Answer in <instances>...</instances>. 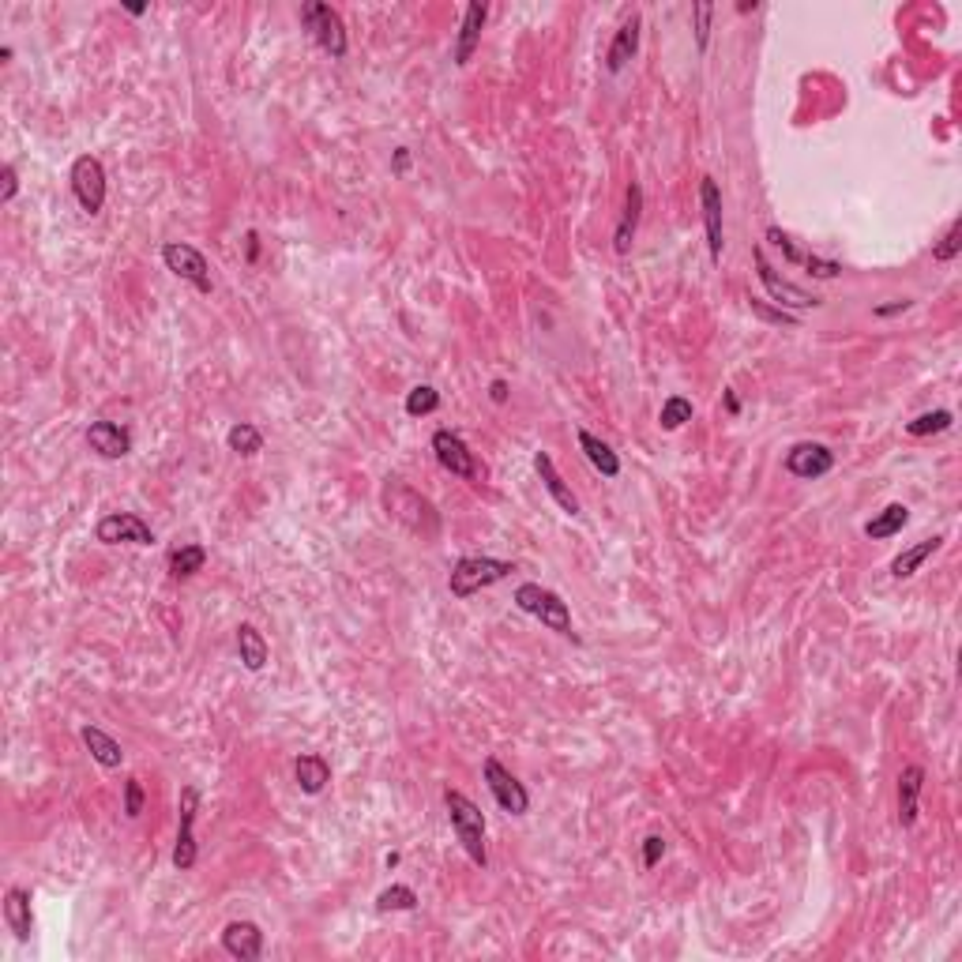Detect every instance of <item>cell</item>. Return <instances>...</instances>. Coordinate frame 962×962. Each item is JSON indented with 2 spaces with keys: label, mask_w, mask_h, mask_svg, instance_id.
<instances>
[{
  "label": "cell",
  "mask_w": 962,
  "mask_h": 962,
  "mask_svg": "<svg viewBox=\"0 0 962 962\" xmlns=\"http://www.w3.org/2000/svg\"><path fill=\"white\" fill-rule=\"evenodd\" d=\"M384 508L395 523H403L410 534H418L421 542H429L440 534V512L433 508V500L421 497L418 489H410L403 481H388L384 485Z\"/></svg>",
  "instance_id": "1"
},
{
  "label": "cell",
  "mask_w": 962,
  "mask_h": 962,
  "mask_svg": "<svg viewBox=\"0 0 962 962\" xmlns=\"http://www.w3.org/2000/svg\"><path fill=\"white\" fill-rule=\"evenodd\" d=\"M444 808H448L451 831H455L459 846L466 850V857L485 869L489 865V854H485V812L459 790H444Z\"/></svg>",
  "instance_id": "2"
},
{
  "label": "cell",
  "mask_w": 962,
  "mask_h": 962,
  "mask_svg": "<svg viewBox=\"0 0 962 962\" xmlns=\"http://www.w3.org/2000/svg\"><path fill=\"white\" fill-rule=\"evenodd\" d=\"M515 606L523 609V613H530L534 621H542L549 632H557V636L564 639H575L572 609H568V602L560 598L557 590L542 587V583H523V587H515Z\"/></svg>",
  "instance_id": "3"
},
{
  "label": "cell",
  "mask_w": 962,
  "mask_h": 962,
  "mask_svg": "<svg viewBox=\"0 0 962 962\" xmlns=\"http://www.w3.org/2000/svg\"><path fill=\"white\" fill-rule=\"evenodd\" d=\"M515 572L512 560H497V557H463L455 560V568L448 575V587L455 598H474L478 590L493 587L500 579H508Z\"/></svg>",
  "instance_id": "4"
},
{
  "label": "cell",
  "mask_w": 962,
  "mask_h": 962,
  "mask_svg": "<svg viewBox=\"0 0 962 962\" xmlns=\"http://www.w3.org/2000/svg\"><path fill=\"white\" fill-rule=\"evenodd\" d=\"M301 27L309 31V38L316 46L324 49L327 57H346V27H342V16L324 4V0H309L301 4Z\"/></svg>",
  "instance_id": "5"
},
{
  "label": "cell",
  "mask_w": 962,
  "mask_h": 962,
  "mask_svg": "<svg viewBox=\"0 0 962 962\" xmlns=\"http://www.w3.org/2000/svg\"><path fill=\"white\" fill-rule=\"evenodd\" d=\"M72 192H76L79 207L87 215H102V207H106V166H102V158L79 155L72 162Z\"/></svg>",
  "instance_id": "6"
},
{
  "label": "cell",
  "mask_w": 962,
  "mask_h": 962,
  "mask_svg": "<svg viewBox=\"0 0 962 962\" xmlns=\"http://www.w3.org/2000/svg\"><path fill=\"white\" fill-rule=\"evenodd\" d=\"M162 260H166V267H170L177 279L188 282V286H196L200 294H211V290H215V282H211V267H207L203 252L196 249V245H185V241H166V245H162Z\"/></svg>",
  "instance_id": "7"
},
{
  "label": "cell",
  "mask_w": 962,
  "mask_h": 962,
  "mask_svg": "<svg viewBox=\"0 0 962 962\" xmlns=\"http://www.w3.org/2000/svg\"><path fill=\"white\" fill-rule=\"evenodd\" d=\"M485 786H489V793L497 797V805L508 812V816H527V808H530V797H527V786L519 782V778L504 767L500 760H485Z\"/></svg>",
  "instance_id": "8"
},
{
  "label": "cell",
  "mask_w": 962,
  "mask_h": 962,
  "mask_svg": "<svg viewBox=\"0 0 962 962\" xmlns=\"http://www.w3.org/2000/svg\"><path fill=\"white\" fill-rule=\"evenodd\" d=\"M181 823H177V846H173V869L188 872L196 865V812H200V790L185 786L181 790Z\"/></svg>",
  "instance_id": "9"
},
{
  "label": "cell",
  "mask_w": 962,
  "mask_h": 962,
  "mask_svg": "<svg viewBox=\"0 0 962 962\" xmlns=\"http://www.w3.org/2000/svg\"><path fill=\"white\" fill-rule=\"evenodd\" d=\"M756 271H760V282H763V290H767V297L778 301V309L801 312V309H816V305H820V297L816 294H808V290H801V286H793V282L782 279L775 267L767 264L763 249H756Z\"/></svg>",
  "instance_id": "10"
},
{
  "label": "cell",
  "mask_w": 962,
  "mask_h": 962,
  "mask_svg": "<svg viewBox=\"0 0 962 962\" xmlns=\"http://www.w3.org/2000/svg\"><path fill=\"white\" fill-rule=\"evenodd\" d=\"M433 455H436V463L444 466L448 474H455V478H463V481L478 478V459H474V451L466 448V440L459 433H451V429H436V433H433Z\"/></svg>",
  "instance_id": "11"
},
{
  "label": "cell",
  "mask_w": 962,
  "mask_h": 962,
  "mask_svg": "<svg viewBox=\"0 0 962 962\" xmlns=\"http://www.w3.org/2000/svg\"><path fill=\"white\" fill-rule=\"evenodd\" d=\"M94 534H98V542H106V545H121V542L125 545H155V530L132 512H113V515H106V519H98Z\"/></svg>",
  "instance_id": "12"
},
{
  "label": "cell",
  "mask_w": 962,
  "mask_h": 962,
  "mask_svg": "<svg viewBox=\"0 0 962 962\" xmlns=\"http://www.w3.org/2000/svg\"><path fill=\"white\" fill-rule=\"evenodd\" d=\"M831 466H835V451L827 448V444H793L790 455H786V470H790L793 478H805V481H816L823 478V474H831Z\"/></svg>",
  "instance_id": "13"
},
{
  "label": "cell",
  "mask_w": 962,
  "mask_h": 962,
  "mask_svg": "<svg viewBox=\"0 0 962 962\" xmlns=\"http://www.w3.org/2000/svg\"><path fill=\"white\" fill-rule=\"evenodd\" d=\"M699 207H703V226H707V249H711V260L718 264L726 241H722V192H718L714 177L699 181Z\"/></svg>",
  "instance_id": "14"
},
{
  "label": "cell",
  "mask_w": 962,
  "mask_h": 962,
  "mask_svg": "<svg viewBox=\"0 0 962 962\" xmlns=\"http://www.w3.org/2000/svg\"><path fill=\"white\" fill-rule=\"evenodd\" d=\"M222 947L230 951L233 959L256 962L264 955V932H260L256 921H230V925L222 929Z\"/></svg>",
  "instance_id": "15"
},
{
  "label": "cell",
  "mask_w": 962,
  "mask_h": 962,
  "mask_svg": "<svg viewBox=\"0 0 962 962\" xmlns=\"http://www.w3.org/2000/svg\"><path fill=\"white\" fill-rule=\"evenodd\" d=\"M534 470H538V478H542L545 493L553 497V504H557L564 515H579V497H575L572 489H568V481L560 478V470L553 466V455L549 451H534Z\"/></svg>",
  "instance_id": "16"
},
{
  "label": "cell",
  "mask_w": 962,
  "mask_h": 962,
  "mask_svg": "<svg viewBox=\"0 0 962 962\" xmlns=\"http://www.w3.org/2000/svg\"><path fill=\"white\" fill-rule=\"evenodd\" d=\"M87 444H91V451H98L102 459H125L128 451H132V433H128L125 425H117V421H94L91 429H87Z\"/></svg>",
  "instance_id": "17"
},
{
  "label": "cell",
  "mask_w": 962,
  "mask_h": 962,
  "mask_svg": "<svg viewBox=\"0 0 962 962\" xmlns=\"http://www.w3.org/2000/svg\"><path fill=\"white\" fill-rule=\"evenodd\" d=\"M639 27H643V19L632 12V16L621 23V31L613 34V42H609V53H606V68L617 76V72H624L628 64L636 61L639 53Z\"/></svg>",
  "instance_id": "18"
},
{
  "label": "cell",
  "mask_w": 962,
  "mask_h": 962,
  "mask_svg": "<svg viewBox=\"0 0 962 962\" xmlns=\"http://www.w3.org/2000/svg\"><path fill=\"white\" fill-rule=\"evenodd\" d=\"M485 16H489V8L485 4H466L463 12V27H459V42H455V64L459 68H466L470 64V57H474V49H478L481 42V27H485Z\"/></svg>",
  "instance_id": "19"
},
{
  "label": "cell",
  "mask_w": 962,
  "mask_h": 962,
  "mask_svg": "<svg viewBox=\"0 0 962 962\" xmlns=\"http://www.w3.org/2000/svg\"><path fill=\"white\" fill-rule=\"evenodd\" d=\"M921 790H925V771L917 767V763H910V767H902L899 775V823L902 827H914L917 823V812H921Z\"/></svg>",
  "instance_id": "20"
},
{
  "label": "cell",
  "mask_w": 962,
  "mask_h": 962,
  "mask_svg": "<svg viewBox=\"0 0 962 962\" xmlns=\"http://www.w3.org/2000/svg\"><path fill=\"white\" fill-rule=\"evenodd\" d=\"M639 215H643V188L632 181V185H628V196H624V215L621 222H617V233H613V252H617V256H624V252L632 249L639 230Z\"/></svg>",
  "instance_id": "21"
},
{
  "label": "cell",
  "mask_w": 962,
  "mask_h": 962,
  "mask_svg": "<svg viewBox=\"0 0 962 962\" xmlns=\"http://www.w3.org/2000/svg\"><path fill=\"white\" fill-rule=\"evenodd\" d=\"M4 925L16 932V940H31V891H23V887H8L4 891Z\"/></svg>",
  "instance_id": "22"
},
{
  "label": "cell",
  "mask_w": 962,
  "mask_h": 962,
  "mask_svg": "<svg viewBox=\"0 0 962 962\" xmlns=\"http://www.w3.org/2000/svg\"><path fill=\"white\" fill-rule=\"evenodd\" d=\"M294 778H297V790L316 797V793H324L327 782H331V763H327L320 752H305V756H297L294 763Z\"/></svg>",
  "instance_id": "23"
},
{
  "label": "cell",
  "mask_w": 962,
  "mask_h": 962,
  "mask_svg": "<svg viewBox=\"0 0 962 962\" xmlns=\"http://www.w3.org/2000/svg\"><path fill=\"white\" fill-rule=\"evenodd\" d=\"M79 737H83V745H87V752L94 756V763H98V767L113 771V767H121V763H125V748L117 745V741H113L106 730H98V726H83V730H79Z\"/></svg>",
  "instance_id": "24"
},
{
  "label": "cell",
  "mask_w": 962,
  "mask_h": 962,
  "mask_svg": "<svg viewBox=\"0 0 962 962\" xmlns=\"http://www.w3.org/2000/svg\"><path fill=\"white\" fill-rule=\"evenodd\" d=\"M579 448H583V455H587L590 466H594L602 478H617V474H621V455L609 448L606 440H598L594 433L579 429Z\"/></svg>",
  "instance_id": "25"
},
{
  "label": "cell",
  "mask_w": 962,
  "mask_h": 962,
  "mask_svg": "<svg viewBox=\"0 0 962 962\" xmlns=\"http://www.w3.org/2000/svg\"><path fill=\"white\" fill-rule=\"evenodd\" d=\"M237 654H241V662H245L249 673H260L267 666V639L260 636L256 624H241L237 628Z\"/></svg>",
  "instance_id": "26"
},
{
  "label": "cell",
  "mask_w": 962,
  "mask_h": 962,
  "mask_svg": "<svg viewBox=\"0 0 962 962\" xmlns=\"http://www.w3.org/2000/svg\"><path fill=\"white\" fill-rule=\"evenodd\" d=\"M940 545H944V534H932V538H925V542H917L914 549L899 553V557L891 560V575H895V579H910V575H914L932 553H940Z\"/></svg>",
  "instance_id": "27"
},
{
  "label": "cell",
  "mask_w": 962,
  "mask_h": 962,
  "mask_svg": "<svg viewBox=\"0 0 962 962\" xmlns=\"http://www.w3.org/2000/svg\"><path fill=\"white\" fill-rule=\"evenodd\" d=\"M906 523H910V508H906V504H887V508L876 515V519H869V523H865V538H872V542L895 538V534H902V527H906Z\"/></svg>",
  "instance_id": "28"
},
{
  "label": "cell",
  "mask_w": 962,
  "mask_h": 962,
  "mask_svg": "<svg viewBox=\"0 0 962 962\" xmlns=\"http://www.w3.org/2000/svg\"><path fill=\"white\" fill-rule=\"evenodd\" d=\"M226 444H230L233 455H260V448H264V433L256 429V425H249V421H237L230 433H226Z\"/></svg>",
  "instance_id": "29"
},
{
  "label": "cell",
  "mask_w": 962,
  "mask_h": 962,
  "mask_svg": "<svg viewBox=\"0 0 962 962\" xmlns=\"http://www.w3.org/2000/svg\"><path fill=\"white\" fill-rule=\"evenodd\" d=\"M207 564V549L203 545H181V549H173L170 553V575L173 579H188V575H196Z\"/></svg>",
  "instance_id": "30"
},
{
  "label": "cell",
  "mask_w": 962,
  "mask_h": 962,
  "mask_svg": "<svg viewBox=\"0 0 962 962\" xmlns=\"http://www.w3.org/2000/svg\"><path fill=\"white\" fill-rule=\"evenodd\" d=\"M692 414H696L692 399H684V395H669L666 403H662V410H658V425H662L666 433H677L681 425H688V421H692Z\"/></svg>",
  "instance_id": "31"
},
{
  "label": "cell",
  "mask_w": 962,
  "mask_h": 962,
  "mask_svg": "<svg viewBox=\"0 0 962 962\" xmlns=\"http://www.w3.org/2000/svg\"><path fill=\"white\" fill-rule=\"evenodd\" d=\"M376 910L388 914V910H418V891L406 884H391L376 895Z\"/></svg>",
  "instance_id": "32"
},
{
  "label": "cell",
  "mask_w": 962,
  "mask_h": 962,
  "mask_svg": "<svg viewBox=\"0 0 962 962\" xmlns=\"http://www.w3.org/2000/svg\"><path fill=\"white\" fill-rule=\"evenodd\" d=\"M951 421H955V414H951V410H932V414H921V418L906 421V433H910V436L944 433V429H951Z\"/></svg>",
  "instance_id": "33"
},
{
  "label": "cell",
  "mask_w": 962,
  "mask_h": 962,
  "mask_svg": "<svg viewBox=\"0 0 962 962\" xmlns=\"http://www.w3.org/2000/svg\"><path fill=\"white\" fill-rule=\"evenodd\" d=\"M436 406H440V391L429 388V384H418V388L406 395V414H410V418H425V414H433Z\"/></svg>",
  "instance_id": "34"
},
{
  "label": "cell",
  "mask_w": 962,
  "mask_h": 962,
  "mask_svg": "<svg viewBox=\"0 0 962 962\" xmlns=\"http://www.w3.org/2000/svg\"><path fill=\"white\" fill-rule=\"evenodd\" d=\"M959 237H962V222H951V226H947V233H944V241L932 249V260H936V264H951V260L959 256V249H962Z\"/></svg>",
  "instance_id": "35"
},
{
  "label": "cell",
  "mask_w": 962,
  "mask_h": 962,
  "mask_svg": "<svg viewBox=\"0 0 962 962\" xmlns=\"http://www.w3.org/2000/svg\"><path fill=\"white\" fill-rule=\"evenodd\" d=\"M767 241H771V245H775V249L782 252L786 260H790V264H801V267H805L808 252H801V249H797V245H793V241H790V233H782V230H778V226H767Z\"/></svg>",
  "instance_id": "36"
},
{
  "label": "cell",
  "mask_w": 962,
  "mask_h": 962,
  "mask_svg": "<svg viewBox=\"0 0 962 962\" xmlns=\"http://www.w3.org/2000/svg\"><path fill=\"white\" fill-rule=\"evenodd\" d=\"M143 805H147V793H143L140 778H128L125 782V816L128 820H136L143 812Z\"/></svg>",
  "instance_id": "37"
},
{
  "label": "cell",
  "mask_w": 962,
  "mask_h": 962,
  "mask_svg": "<svg viewBox=\"0 0 962 962\" xmlns=\"http://www.w3.org/2000/svg\"><path fill=\"white\" fill-rule=\"evenodd\" d=\"M752 312L760 316V320H771V324H782V327H797V316L786 309H771L767 301H760V297H752Z\"/></svg>",
  "instance_id": "38"
},
{
  "label": "cell",
  "mask_w": 962,
  "mask_h": 962,
  "mask_svg": "<svg viewBox=\"0 0 962 962\" xmlns=\"http://www.w3.org/2000/svg\"><path fill=\"white\" fill-rule=\"evenodd\" d=\"M696 46L707 49V38H711V16H714V4H707V0H699L696 8Z\"/></svg>",
  "instance_id": "39"
},
{
  "label": "cell",
  "mask_w": 962,
  "mask_h": 962,
  "mask_svg": "<svg viewBox=\"0 0 962 962\" xmlns=\"http://www.w3.org/2000/svg\"><path fill=\"white\" fill-rule=\"evenodd\" d=\"M662 857H666V838H662V835L643 838V869H654Z\"/></svg>",
  "instance_id": "40"
},
{
  "label": "cell",
  "mask_w": 962,
  "mask_h": 962,
  "mask_svg": "<svg viewBox=\"0 0 962 962\" xmlns=\"http://www.w3.org/2000/svg\"><path fill=\"white\" fill-rule=\"evenodd\" d=\"M16 192H19V177H16V166L8 162V166H4V192H0V203H12L16 200Z\"/></svg>",
  "instance_id": "41"
},
{
  "label": "cell",
  "mask_w": 962,
  "mask_h": 962,
  "mask_svg": "<svg viewBox=\"0 0 962 962\" xmlns=\"http://www.w3.org/2000/svg\"><path fill=\"white\" fill-rule=\"evenodd\" d=\"M256 256H260V233L249 230V233H245V260H249V264H256Z\"/></svg>",
  "instance_id": "42"
},
{
  "label": "cell",
  "mask_w": 962,
  "mask_h": 962,
  "mask_svg": "<svg viewBox=\"0 0 962 962\" xmlns=\"http://www.w3.org/2000/svg\"><path fill=\"white\" fill-rule=\"evenodd\" d=\"M910 305H914V301H891V305H880L876 316H880V320H884V316H899V312H906Z\"/></svg>",
  "instance_id": "43"
},
{
  "label": "cell",
  "mask_w": 962,
  "mask_h": 962,
  "mask_svg": "<svg viewBox=\"0 0 962 962\" xmlns=\"http://www.w3.org/2000/svg\"><path fill=\"white\" fill-rule=\"evenodd\" d=\"M489 399H493V403H508V384H504V380H493V388H489Z\"/></svg>",
  "instance_id": "44"
},
{
  "label": "cell",
  "mask_w": 962,
  "mask_h": 962,
  "mask_svg": "<svg viewBox=\"0 0 962 962\" xmlns=\"http://www.w3.org/2000/svg\"><path fill=\"white\" fill-rule=\"evenodd\" d=\"M726 410H730V414H741V399H737V391H726Z\"/></svg>",
  "instance_id": "45"
},
{
  "label": "cell",
  "mask_w": 962,
  "mask_h": 962,
  "mask_svg": "<svg viewBox=\"0 0 962 962\" xmlns=\"http://www.w3.org/2000/svg\"><path fill=\"white\" fill-rule=\"evenodd\" d=\"M406 166H410V155H406V151H399V155H395V170L403 173Z\"/></svg>",
  "instance_id": "46"
}]
</instances>
